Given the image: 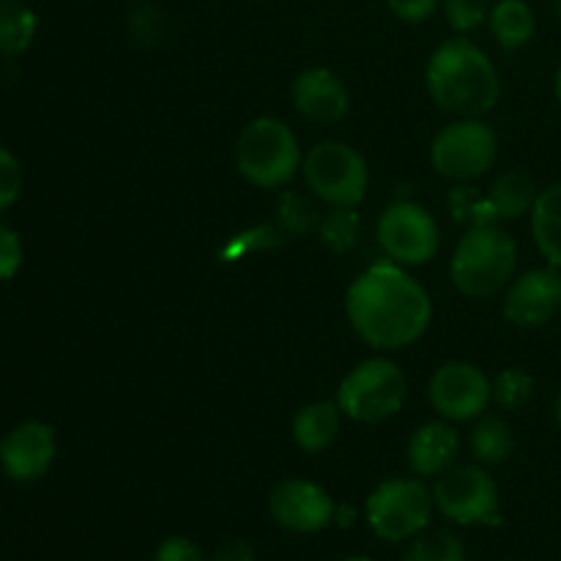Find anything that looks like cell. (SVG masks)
Wrapping results in <instances>:
<instances>
[{"mask_svg":"<svg viewBox=\"0 0 561 561\" xmlns=\"http://www.w3.org/2000/svg\"><path fill=\"white\" fill-rule=\"evenodd\" d=\"M345 312L370 348L400 351L427 332L433 305L427 290L394 261H378L351 283Z\"/></svg>","mask_w":561,"mask_h":561,"instance_id":"6da1fadb","label":"cell"},{"mask_svg":"<svg viewBox=\"0 0 561 561\" xmlns=\"http://www.w3.org/2000/svg\"><path fill=\"white\" fill-rule=\"evenodd\" d=\"M425 85L438 107L463 118L491 113L502 93L496 66L471 38H447L438 44L427 60Z\"/></svg>","mask_w":561,"mask_h":561,"instance_id":"7a4b0ae2","label":"cell"},{"mask_svg":"<svg viewBox=\"0 0 561 561\" xmlns=\"http://www.w3.org/2000/svg\"><path fill=\"white\" fill-rule=\"evenodd\" d=\"M518 268V244L499 225L466 230L449 261V277L463 296L488 299L507 288Z\"/></svg>","mask_w":561,"mask_h":561,"instance_id":"3957f363","label":"cell"},{"mask_svg":"<svg viewBox=\"0 0 561 561\" xmlns=\"http://www.w3.org/2000/svg\"><path fill=\"white\" fill-rule=\"evenodd\" d=\"M233 159L236 170L252 186H263V190H277V186L288 184L305 162L294 129L268 115L250 121L241 129V135L236 137Z\"/></svg>","mask_w":561,"mask_h":561,"instance_id":"277c9868","label":"cell"},{"mask_svg":"<svg viewBox=\"0 0 561 561\" xmlns=\"http://www.w3.org/2000/svg\"><path fill=\"white\" fill-rule=\"evenodd\" d=\"M307 190L329 208H356L370 186V168L354 146L323 140L307 151L301 162Z\"/></svg>","mask_w":561,"mask_h":561,"instance_id":"5b68a950","label":"cell"},{"mask_svg":"<svg viewBox=\"0 0 561 561\" xmlns=\"http://www.w3.org/2000/svg\"><path fill=\"white\" fill-rule=\"evenodd\" d=\"M365 510L367 524L378 540L405 542L431 526L436 499L433 488H427L422 477H398L381 482L370 493Z\"/></svg>","mask_w":561,"mask_h":561,"instance_id":"8992f818","label":"cell"},{"mask_svg":"<svg viewBox=\"0 0 561 561\" xmlns=\"http://www.w3.org/2000/svg\"><path fill=\"white\" fill-rule=\"evenodd\" d=\"M409 394V381L394 362L365 359L340 381L337 405L354 422H383L398 414Z\"/></svg>","mask_w":561,"mask_h":561,"instance_id":"52a82bcc","label":"cell"},{"mask_svg":"<svg viewBox=\"0 0 561 561\" xmlns=\"http://www.w3.org/2000/svg\"><path fill=\"white\" fill-rule=\"evenodd\" d=\"M436 510L460 526H499L502 502L499 485L480 466H453L436 477L433 485Z\"/></svg>","mask_w":561,"mask_h":561,"instance_id":"ba28073f","label":"cell"},{"mask_svg":"<svg viewBox=\"0 0 561 561\" xmlns=\"http://www.w3.org/2000/svg\"><path fill=\"white\" fill-rule=\"evenodd\" d=\"M499 153L496 131L480 118H463L444 126L431 142V164L453 181H474L493 168Z\"/></svg>","mask_w":561,"mask_h":561,"instance_id":"9c48e42d","label":"cell"},{"mask_svg":"<svg viewBox=\"0 0 561 561\" xmlns=\"http://www.w3.org/2000/svg\"><path fill=\"white\" fill-rule=\"evenodd\" d=\"M376 236L389 261L400 266H422L433 261L442 247L436 217L414 201H398L383 208Z\"/></svg>","mask_w":561,"mask_h":561,"instance_id":"30bf717a","label":"cell"},{"mask_svg":"<svg viewBox=\"0 0 561 561\" xmlns=\"http://www.w3.org/2000/svg\"><path fill=\"white\" fill-rule=\"evenodd\" d=\"M427 398L436 414L447 422L480 420L491 403V381L471 362H447L433 373Z\"/></svg>","mask_w":561,"mask_h":561,"instance_id":"8fae6325","label":"cell"},{"mask_svg":"<svg viewBox=\"0 0 561 561\" xmlns=\"http://www.w3.org/2000/svg\"><path fill=\"white\" fill-rule=\"evenodd\" d=\"M334 499L312 480H283L268 493V515L294 535H318L334 524Z\"/></svg>","mask_w":561,"mask_h":561,"instance_id":"7c38bea8","label":"cell"},{"mask_svg":"<svg viewBox=\"0 0 561 561\" xmlns=\"http://www.w3.org/2000/svg\"><path fill=\"white\" fill-rule=\"evenodd\" d=\"M561 312V268L537 266L513 277L504 294V318L520 329L551 323Z\"/></svg>","mask_w":561,"mask_h":561,"instance_id":"4fadbf2b","label":"cell"},{"mask_svg":"<svg viewBox=\"0 0 561 561\" xmlns=\"http://www.w3.org/2000/svg\"><path fill=\"white\" fill-rule=\"evenodd\" d=\"M58 442L47 422L27 420L9 431L0 442V469L14 482L42 480L55 463Z\"/></svg>","mask_w":561,"mask_h":561,"instance_id":"5bb4252c","label":"cell"},{"mask_svg":"<svg viewBox=\"0 0 561 561\" xmlns=\"http://www.w3.org/2000/svg\"><path fill=\"white\" fill-rule=\"evenodd\" d=\"M294 107L312 124H337L351 110L348 85L327 66L305 69L290 88Z\"/></svg>","mask_w":561,"mask_h":561,"instance_id":"9a60e30c","label":"cell"},{"mask_svg":"<svg viewBox=\"0 0 561 561\" xmlns=\"http://www.w3.org/2000/svg\"><path fill=\"white\" fill-rule=\"evenodd\" d=\"M460 438L455 427L444 420L425 422L409 438V466L416 477H438L453 469L458 458Z\"/></svg>","mask_w":561,"mask_h":561,"instance_id":"2e32d148","label":"cell"},{"mask_svg":"<svg viewBox=\"0 0 561 561\" xmlns=\"http://www.w3.org/2000/svg\"><path fill=\"white\" fill-rule=\"evenodd\" d=\"M340 427H343V411H340L337 400L334 403L332 400H318V403L299 409V414L294 416V425H290V433H294V442L299 449L323 453L340 436Z\"/></svg>","mask_w":561,"mask_h":561,"instance_id":"e0dca14e","label":"cell"},{"mask_svg":"<svg viewBox=\"0 0 561 561\" xmlns=\"http://www.w3.org/2000/svg\"><path fill=\"white\" fill-rule=\"evenodd\" d=\"M537 197H540L537 181L526 170H507V173L496 175L488 190V203H491L496 222L531 214Z\"/></svg>","mask_w":561,"mask_h":561,"instance_id":"ac0fdd59","label":"cell"},{"mask_svg":"<svg viewBox=\"0 0 561 561\" xmlns=\"http://www.w3.org/2000/svg\"><path fill=\"white\" fill-rule=\"evenodd\" d=\"M493 38L502 49H520L535 38L537 14L526 0H499L488 14Z\"/></svg>","mask_w":561,"mask_h":561,"instance_id":"d6986e66","label":"cell"},{"mask_svg":"<svg viewBox=\"0 0 561 561\" xmlns=\"http://www.w3.org/2000/svg\"><path fill=\"white\" fill-rule=\"evenodd\" d=\"M529 219L531 239H535L540 255L546 257V263L561 268V184L540 192Z\"/></svg>","mask_w":561,"mask_h":561,"instance_id":"ffe728a7","label":"cell"},{"mask_svg":"<svg viewBox=\"0 0 561 561\" xmlns=\"http://www.w3.org/2000/svg\"><path fill=\"white\" fill-rule=\"evenodd\" d=\"M471 455H474L480 463L496 466L504 460L513 458L515 453V433L510 427L507 420L502 416H480V422L474 425L469 438Z\"/></svg>","mask_w":561,"mask_h":561,"instance_id":"44dd1931","label":"cell"},{"mask_svg":"<svg viewBox=\"0 0 561 561\" xmlns=\"http://www.w3.org/2000/svg\"><path fill=\"white\" fill-rule=\"evenodd\" d=\"M38 20L20 0H0V53L5 58L22 55L36 38Z\"/></svg>","mask_w":561,"mask_h":561,"instance_id":"7402d4cb","label":"cell"},{"mask_svg":"<svg viewBox=\"0 0 561 561\" xmlns=\"http://www.w3.org/2000/svg\"><path fill=\"white\" fill-rule=\"evenodd\" d=\"M403 561H466V546L455 531H420L405 551Z\"/></svg>","mask_w":561,"mask_h":561,"instance_id":"603a6c76","label":"cell"},{"mask_svg":"<svg viewBox=\"0 0 561 561\" xmlns=\"http://www.w3.org/2000/svg\"><path fill=\"white\" fill-rule=\"evenodd\" d=\"M318 236L332 252L343 255L351 252L362 239V217L354 208H332L327 217L318 222Z\"/></svg>","mask_w":561,"mask_h":561,"instance_id":"cb8c5ba5","label":"cell"},{"mask_svg":"<svg viewBox=\"0 0 561 561\" xmlns=\"http://www.w3.org/2000/svg\"><path fill=\"white\" fill-rule=\"evenodd\" d=\"M531 394H535V378H531L526 370H520V367L502 370L491 381L493 403L502 405V409L507 411L524 409V405L531 400Z\"/></svg>","mask_w":561,"mask_h":561,"instance_id":"d4e9b609","label":"cell"},{"mask_svg":"<svg viewBox=\"0 0 561 561\" xmlns=\"http://www.w3.org/2000/svg\"><path fill=\"white\" fill-rule=\"evenodd\" d=\"M449 211H453L455 222L466 225V228L496 225L488 195L482 197L480 190H474V186H455V190L449 192Z\"/></svg>","mask_w":561,"mask_h":561,"instance_id":"484cf974","label":"cell"},{"mask_svg":"<svg viewBox=\"0 0 561 561\" xmlns=\"http://www.w3.org/2000/svg\"><path fill=\"white\" fill-rule=\"evenodd\" d=\"M444 16H447V25L455 33H471L488 22L491 14V3L488 0H442Z\"/></svg>","mask_w":561,"mask_h":561,"instance_id":"4316f807","label":"cell"},{"mask_svg":"<svg viewBox=\"0 0 561 561\" xmlns=\"http://www.w3.org/2000/svg\"><path fill=\"white\" fill-rule=\"evenodd\" d=\"M279 219H283V225L290 233H307V230L321 222V217L310 206V201H305L301 195H285L279 201Z\"/></svg>","mask_w":561,"mask_h":561,"instance_id":"83f0119b","label":"cell"},{"mask_svg":"<svg viewBox=\"0 0 561 561\" xmlns=\"http://www.w3.org/2000/svg\"><path fill=\"white\" fill-rule=\"evenodd\" d=\"M22 164L5 146H0V211L14 206L22 192Z\"/></svg>","mask_w":561,"mask_h":561,"instance_id":"f1b7e54d","label":"cell"},{"mask_svg":"<svg viewBox=\"0 0 561 561\" xmlns=\"http://www.w3.org/2000/svg\"><path fill=\"white\" fill-rule=\"evenodd\" d=\"M22 257H25V250H22L20 233L0 222V283L16 277V272L22 268Z\"/></svg>","mask_w":561,"mask_h":561,"instance_id":"f546056e","label":"cell"},{"mask_svg":"<svg viewBox=\"0 0 561 561\" xmlns=\"http://www.w3.org/2000/svg\"><path fill=\"white\" fill-rule=\"evenodd\" d=\"M153 561H211L190 537H168L159 542Z\"/></svg>","mask_w":561,"mask_h":561,"instance_id":"4dcf8cb0","label":"cell"},{"mask_svg":"<svg viewBox=\"0 0 561 561\" xmlns=\"http://www.w3.org/2000/svg\"><path fill=\"white\" fill-rule=\"evenodd\" d=\"M131 33L142 42H157L159 33H162V14H159L157 5L140 3L135 11H131Z\"/></svg>","mask_w":561,"mask_h":561,"instance_id":"1f68e13d","label":"cell"},{"mask_svg":"<svg viewBox=\"0 0 561 561\" xmlns=\"http://www.w3.org/2000/svg\"><path fill=\"white\" fill-rule=\"evenodd\" d=\"M387 5L398 20L420 25V22H427L436 14L442 0H387Z\"/></svg>","mask_w":561,"mask_h":561,"instance_id":"d6a6232c","label":"cell"},{"mask_svg":"<svg viewBox=\"0 0 561 561\" xmlns=\"http://www.w3.org/2000/svg\"><path fill=\"white\" fill-rule=\"evenodd\" d=\"M211 561H257V557L247 540H228L214 551Z\"/></svg>","mask_w":561,"mask_h":561,"instance_id":"836d02e7","label":"cell"},{"mask_svg":"<svg viewBox=\"0 0 561 561\" xmlns=\"http://www.w3.org/2000/svg\"><path fill=\"white\" fill-rule=\"evenodd\" d=\"M334 524H337V526H351V524H354V510H351V507H337V510H334Z\"/></svg>","mask_w":561,"mask_h":561,"instance_id":"e575fe53","label":"cell"},{"mask_svg":"<svg viewBox=\"0 0 561 561\" xmlns=\"http://www.w3.org/2000/svg\"><path fill=\"white\" fill-rule=\"evenodd\" d=\"M553 96H557V102L561 104V64H559L557 75H553Z\"/></svg>","mask_w":561,"mask_h":561,"instance_id":"d590c367","label":"cell"},{"mask_svg":"<svg viewBox=\"0 0 561 561\" xmlns=\"http://www.w3.org/2000/svg\"><path fill=\"white\" fill-rule=\"evenodd\" d=\"M553 420H557V425L561 431V392L557 394V400H553Z\"/></svg>","mask_w":561,"mask_h":561,"instance_id":"8d00e7d4","label":"cell"},{"mask_svg":"<svg viewBox=\"0 0 561 561\" xmlns=\"http://www.w3.org/2000/svg\"><path fill=\"white\" fill-rule=\"evenodd\" d=\"M340 561H373L370 557H345V559H340Z\"/></svg>","mask_w":561,"mask_h":561,"instance_id":"74e56055","label":"cell"},{"mask_svg":"<svg viewBox=\"0 0 561 561\" xmlns=\"http://www.w3.org/2000/svg\"><path fill=\"white\" fill-rule=\"evenodd\" d=\"M553 11H557V16L561 20V0H553Z\"/></svg>","mask_w":561,"mask_h":561,"instance_id":"f35d334b","label":"cell"}]
</instances>
